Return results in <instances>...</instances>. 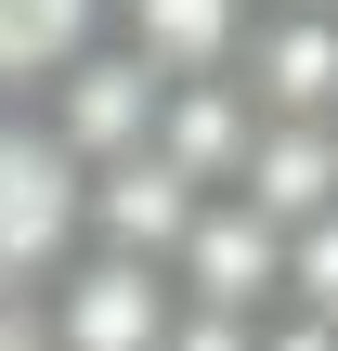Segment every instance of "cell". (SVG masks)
<instances>
[{
    "label": "cell",
    "instance_id": "1",
    "mask_svg": "<svg viewBox=\"0 0 338 351\" xmlns=\"http://www.w3.org/2000/svg\"><path fill=\"white\" fill-rule=\"evenodd\" d=\"M91 247V169L39 104H0V300H39Z\"/></svg>",
    "mask_w": 338,
    "mask_h": 351
},
{
    "label": "cell",
    "instance_id": "2",
    "mask_svg": "<svg viewBox=\"0 0 338 351\" xmlns=\"http://www.w3.org/2000/svg\"><path fill=\"white\" fill-rule=\"evenodd\" d=\"M39 326H52V351H169L182 274L169 261H130V247H78L39 287Z\"/></svg>",
    "mask_w": 338,
    "mask_h": 351
},
{
    "label": "cell",
    "instance_id": "3",
    "mask_svg": "<svg viewBox=\"0 0 338 351\" xmlns=\"http://www.w3.org/2000/svg\"><path fill=\"white\" fill-rule=\"evenodd\" d=\"M248 26H261V0H117V52L143 78H169V91L234 78L248 65Z\"/></svg>",
    "mask_w": 338,
    "mask_h": 351
},
{
    "label": "cell",
    "instance_id": "4",
    "mask_svg": "<svg viewBox=\"0 0 338 351\" xmlns=\"http://www.w3.org/2000/svg\"><path fill=\"white\" fill-rule=\"evenodd\" d=\"M117 39V0H0V104H39Z\"/></svg>",
    "mask_w": 338,
    "mask_h": 351
},
{
    "label": "cell",
    "instance_id": "5",
    "mask_svg": "<svg viewBox=\"0 0 338 351\" xmlns=\"http://www.w3.org/2000/svg\"><path fill=\"white\" fill-rule=\"evenodd\" d=\"M261 13H313V0H261Z\"/></svg>",
    "mask_w": 338,
    "mask_h": 351
}]
</instances>
